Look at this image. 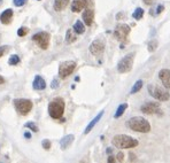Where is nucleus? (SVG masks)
<instances>
[{
  "mask_svg": "<svg viewBox=\"0 0 170 163\" xmlns=\"http://www.w3.org/2000/svg\"><path fill=\"white\" fill-rule=\"evenodd\" d=\"M107 163H115V158L110 155V156L108 158V160H107Z\"/></svg>",
  "mask_w": 170,
  "mask_h": 163,
  "instance_id": "36",
  "label": "nucleus"
},
{
  "mask_svg": "<svg viewBox=\"0 0 170 163\" xmlns=\"http://www.w3.org/2000/svg\"><path fill=\"white\" fill-rule=\"evenodd\" d=\"M65 107H66L65 100L60 96L55 98L48 105V114L54 120H60L62 118L63 113H65Z\"/></svg>",
  "mask_w": 170,
  "mask_h": 163,
  "instance_id": "3",
  "label": "nucleus"
},
{
  "mask_svg": "<svg viewBox=\"0 0 170 163\" xmlns=\"http://www.w3.org/2000/svg\"><path fill=\"white\" fill-rule=\"evenodd\" d=\"M42 146L44 149H46V150H48V149L51 148V141L48 139H44L42 141Z\"/></svg>",
  "mask_w": 170,
  "mask_h": 163,
  "instance_id": "28",
  "label": "nucleus"
},
{
  "mask_svg": "<svg viewBox=\"0 0 170 163\" xmlns=\"http://www.w3.org/2000/svg\"><path fill=\"white\" fill-rule=\"evenodd\" d=\"M5 78H4V77L2 76H0V85H1V84H5Z\"/></svg>",
  "mask_w": 170,
  "mask_h": 163,
  "instance_id": "38",
  "label": "nucleus"
},
{
  "mask_svg": "<svg viewBox=\"0 0 170 163\" xmlns=\"http://www.w3.org/2000/svg\"><path fill=\"white\" fill-rule=\"evenodd\" d=\"M135 53H129L123 59L120 60L117 63V71L120 74H127V72L131 71L133 67V61H135Z\"/></svg>",
  "mask_w": 170,
  "mask_h": 163,
  "instance_id": "5",
  "label": "nucleus"
},
{
  "mask_svg": "<svg viewBox=\"0 0 170 163\" xmlns=\"http://www.w3.org/2000/svg\"><path fill=\"white\" fill-rule=\"evenodd\" d=\"M24 126L25 128H28L29 130H31L32 132H38V126L33 122H28V123H25L24 124Z\"/></svg>",
  "mask_w": 170,
  "mask_h": 163,
  "instance_id": "27",
  "label": "nucleus"
},
{
  "mask_svg": "<svg viewBox=\"0 0 170 163\" xmlns=\"http://www.w3.org/2000/svg\"><path fill=\"white\" fill-rule=\"evenodd\" d=\"M112 144L120 149H129L135 148L138 146V140L127 136V134H117L112 139Z\"/></svg>",
  "mask_w": 170,
  "mask_h": 163,
  "instance_id": "2",
  "label": "nucleus"
},
{
  "mask_svg": "<svg viewBox=\"0 0 170 163\" xmlns=\"http://www.w3.org/2000/svg\"><path fill=\"white\" fill-rule=\"evenodd\" d=\"M159 78L165 89L170 90V70L169 69H161L159 71Z\"/></svg>",
  "mask_w": 170,
  "mask_h": 163,
  "instance_id": "12",
  "label": "nucleus"
},
{
  "mask_svg": "<svg viewBox=\"0 0 170 163\" xmlns=\"http://www.w3.org/2000/svg\"><path fill=\"white\" fill-rule=\"evenodd\" d=\"M142 16H144V9L140 8V7L136 8V10L133 12V14H132L133 19L135 20H140V19H142Z\"/></svg>",
  "mask_w": 170,
  "mask_h": 163,
  "instance_id": "24",
  "label": "nucleus"
},
{
  "mask_svg": "<svg viewBox=\"0 0 170 163\" xmlns=\"http://www.w3.org/2000/svg\"><path fill=\"white\" fill-rule=\"evenodd\" d=\"M25 1L27 0H13V2H14V5L16 7H21V6H23L25 4Z\"/></svg>",
  "mask_w": 170,
  "mask_h": 163,
  "instance_id": "30",
  "label": "nucleus"
},
{
  "mask_svg": "<svg viewBox=\"0 0 170 163\" xmlns=\"http://www.w3.org/2000/svg\"><path fill=\"white\" fill-rule=\"evenodd\" d=\"M51 87H52L53 90H54V89H57V87H59V81H57V79H53L52 84H51Z\"/></svg>",
  "mask_w": 170,
  "mask_h": 163,
  "instance_id": "31",
  "label": "nucleus"
},
{
  "mask_svg": "<svg viewBox=\"0 0 170 163\" xmlns=\"http://www.w3.org/2000/svg\"><path fill=\"white\" fill-rule=\"evenodd\" d=\"M74 139H75L74 134H68V136H65V137L60 140V146H61V148L62 149H67L71 144H72Z\"/></svg>",
  "mask_w": 170,
  "mask_h": 163,
  "instance_id": "17",
  "label": "nucleus"
},
{
  "mask_svg": "<svg viewBox=\"0 0 170 163\" xmlns=\"http://www.w3.org/2000/svg\"><path fill=\"white\" fill-rule=\"evenodd\" d=\"M33 42L37 43V45L42 49H47L50 46V40H51V36L48 32L42 31V32H38V34H33Z\"/></svg>",
  "mask_w": 170,
  "mask_h": 163,
  "instance_id": "8",
  "label": "nucleus"
},
{
  "mask_svg": "<svg viewBox=\"0 0 170 163\" xmlns=\"http://www.w3.org/2000/svg\"><path fill=\"white\" fill-rule=\"evenodd\" d=\"M128 128L132 131H136V132H140V133H147L151 131V124L150 122L144 118V117H140V116H135V117H131L130 120L128 121Z\"/></svg>",
  "mask_w": 170,
  "mask_h": 163,
  "instance_id": "1",
  "label": "nucleus"
},
{
  "mask_svg": "<svg viewBox=\"0 0 170 163\" xmlns=\"http://www.w3.org/2000/svg\"><path fill=\"white\" fill-rule=\"evenodd\" d=\"M27 34H28V29H27V28H24V27L20 28L19 31H17V34H19L20 37H23V36H25Z\"/></svg>",
  "mask_w": 170,
  "mask_h": 163,
  "instance_id": "29",
  "label": "nucleus"
},
{
  "mask_svg": "<svg viewBox=\"0 0 170 163\" xmlns=\"http://www.w3.org/2000/svg\"><path fill=\"white\" fill-rule=\"evenodd\" d=\"M70 0H54V9L57 12H61L69 5Z\"/></svg>",
  "mask_w": 170,
  "mask_h": 163,
  "instance_id": "19",
  "label": "nucleus"
},
{
  "mask_svg": "<svg viewBox=\"0 0 170 163\" xmlns=\"http://www.w3.org/2000/svg\"><path fill=\"white\" fill-rule=\"evenodd\" d=\"M7 48H8V46H1V47H0V58L4 56V54H5L6 51H7Z\"/></svg>",
  "mask_w": 170,
  "mask_h": 163,
  "instance_id": "32",
  "label": "nucleus"
},
{
  "mask_svg": "<svg viewBox=\"0 0 170 163\" xmlns=\"http://www.w3.org/2000/svg\"><path fill=\"white\" fill-rule=\"evenodd\" d=\"M24 137H25V138H28V139H30V138H31V133L25 132V133H24Z\"/></svg>",
  "mask_w": 170,
  "mask_h": 163,
  "instance_id": "37",
  "label": "nucleus"
},
{
  "mask_svg": "<svg viewBox=\"0 0 170 163\" xmlns=\"http://www.w3.org/2000/svg\"><path fill=\"white\" fill-rule=\"evenodd\" d=\"M127 108H128V103H122V105H120L118 106V108L116 109V113H115V115H114V117L115 118H118V117H121V116L124 114V111L127 110Z\"/></svg>",
  "mask_w": 170,
  "mask_h": 163,
  "instance_id": "22",
  "label": "nucleus"
},
{
  "mask_svg": "<svg viewBox=\"0 0 170 163\" xmlns=\"http://www.w3.org/2000/svg\"><path fill=\"white\" fill-rule=\"evenodd\" d=\"M87 6V0H74L71 4V10L74 13H79Z\"/></svg>",
  "mask_w": 170,
  "mask_h": 163,
  "instance_id": "15",
  "label": "nucleus"
},
{
  "mask_svg": "<svg viewBox=\"0 0 170 163\" xmlns=\"http://www.w3.org/2000/svg\"><path fill=\"white\" fill-rule=\"evenodd\" d=\"M74 31H75L76 34H84L85 32V25L83 24V22L82 21H76L75 24H74Z\"/></svg>",
  "mask_w": 170,
  "mask_h": 163,
  "instance_id": "20",
  "label": "nucleus"
},
{
  "mask_svg": "<svg viewBox=\"0 0 170 163\" xmlns=\"http://www.w3.org/2000/svg\"><path fill=\"white\" fill-rule=\"evenodd\" d=\"M130 30L131 29H130V27L128 24L120 23L116 25V28L114 30V36L120 42H124L128 38L129 34H130Z\"/></svg>",
  "mask_w": 170,
  "mask_h": 163,
  "instance_id": "9",
  "label": "nucleus"
},
{
  "mask_svg": "<svg viewBox=\"0 0 170 163\" xmlns=\"http://www.w3.org/2000/svg\"><path fill=\"white\" fill-rule=\"evenodd\" d=\"M102 115H104V110L102 111H100L99 114H98V115L95 116L94 118H93V120L91 121L90 122V124L87 125V126H86V129H85V131H84V133L85 134H87V133H90L91 132V130L93 129V128H94L95 126V124H97V123H98V122H99L100 120H101V117H102Z\"/></svg>",
  "mask_w": 170,
  "mask_h": 163,
  "instance_id": "18",
  "label": "nucleus"
},
{
  "mask_svg": "<svg viewBox=\"0 0 170 163\" xmlns=\"http://www.w3.org/2000/svg\"><path fill=\"white\" fill-rule=\"evenodd\" d=\"M140 110L145 114H160L161 106L159 102H153V101H147L144 105H142Z\"/></svg>",
  "mask_w": 170,
  "mask_h": 163,
  "instance_id": "10",
  "label": "nucleus"
},
{
  "mask_svg": "<svg viewBox=\"0 0 170 163\" xmlns=\"http://www.w3.org/2000/svg\"><path fill=\"white\" fill-rule=\"evenodd\" d=\"M142 1H144V2H145V4H146V5H153V4H154V1H155V0H142Z\"/></svg>",
  "mask_w": 170,
  "mask_h": 163,
  "instance_id": "35",
  "label": "nucleus"
},
{
  "mask_svg": "<svg viewBox=\"0 0 170 163\" xmlns=\"http://www.w3.org/2000/svg\"><path fill=\"white\" fill-rule=\"evenodd\" d=\"M14 106L16 111L22 116L28 115L32 109V102L29 99H15Z\"/></svg>",
  "mask_w": 170,
  "mask_h": 163,
  "instance_id": "6",
  "label": "nucleus"
},
{
  "mask_svg": "<svg viewBox=\"0 0 170 163\" xmlns=\"http://www.w3.org/2000/svg\"><path fill=\"white\" fill-rule=\"evenodd\" d=\"M19 62H20V58L19 55H16V54H13L9 58V60H8V64L9 66H15V64H17Z\"/></svg>",
  "mask_w": 170,
  "mask_h": 163,
  "instance_id": "25",
  "label": "nucleus"
},
{
  "mask_svg": "<svg viewBox=\"0 0 170 163\" xmlns=\"http://www.w3.org/2000/svg\"><path fill=\"white\" fill-rule=\"evenodd\" d=\"M82 19H83V22H84L87 27L92 25V23H93V20H94V12H93V9H91V8H86V9L83 12Z\"/></svg>",
  "mask_w": 170,
  "mask_h": 163,
  "instance_id": "13",
  "label": "nucleus"
},
{
  "mask_svg": "<svg viewBox=\"0 0 170 163\" xmlns=\"http://www.w3.org/2000/svg\"><path fill=\"white\" fill-rule=\"evenodd\" d=\"M157 46H159L157 42H156L155 39H153L152 42L148 43V51H150V52H154L156 48H157Z\"/></svg>",
  "mask_w": 170,
  "mask_h": 163,
  "instance_id": "26",
  "label": "nucleus"
},
{
  "mask_svg": "<svg viewBox=\"0 0 170 163\" xmlns=\"http://www.w3.org/2000/svg\"><path fill=\"white\" fill-rule=\"evenodd\" d=\"M105 40L104 39H95V40H93L92 43H91L90 45V53L92 54V55H95V56H98V55H100V54H102L105 51Z\"/></svg>",
  "mask_w": 170,
  "mask_h": 163,
  "instance_id": "11",
  "label": "nucleus"
},
{
  "mask_svg": "<svg viewBox=\"0 0 170 163\" xmlns=\"http://www.w3.org/2000/svg\"><path fill=\"white\" fill-rule=\"evenodd\" d=\"M147 90H148V93L150 96H153L154 99L159 101H168L170 99V93L165 89L161 86H157L155 84H150L147 86Z\"/></svg>",
  "mask_w": 170,
  "mask_h": 163,
  "instance_id": "4",
  "label": "nucleus"
},
{
  "mask_svg": "<svg viewBox=\"0 0 170 163\" xmlns=\"http://www.w3.org/2000/svg\"><path fill=\"white\" fill-rule=\"evenodd\" d=\"M116 158H117L118 162H121V163H122L123 161H124V155H123L122 152H120V153H118L117 155H116Z\"/></svg>",
  "mask_w": 170,
  "mask_h": 163,
  "instance_id": "33",
  "label": "nucleus"
},
{
  "mask_svg": "<svg viewBox=\"0 0 170 163\" xmlns=\"http://www.w3.org/2000/svg\"><path fill=\"white\" fill-rule=\"evenodd\" d=\"M12 19H13V9L12 8L5 9L0 15V22L2 24H9L12 22Z\"/></svg>",
  "mask_w": 170,
  "mask_h": 163,
  "instance_id": "16",
  "label": "nucleus"
},
{
  "mask_svg": "<svg viewBox=\"0 0 170 163\" xmlns=\"http://www.w3.org/2000/svg\"><path fill=\"white\" fill-rule=\"evenodd\" d=\"M2 5V0H0V6Z\"/></svg>",
  "mask_w": 170,
  "mask_h": 163,
  "instance_id": "39",
  "label": "nucleus"
},
{
  "mask_svg": "<svg viewBox=\"0 0 170 163\" xmlns=\"http://www.w3.org/2000/svg\"><path fill=\"white\" fill-rule=\"evenodd\" d=\"M76 32L74 31V29H68V31H67L66 34V42L68 44H71L74 43V42H76V39H77V37H76Z\"/></svg>",
  "mask_w": 170,
  "mask_h": 163,
  "instance_id": "21",
  "label": "nucleus"
},
{
  "mask_svg": "<svg viewBox=\"0 0 170 163\" xmlns=\"http://www.w3.org/2000/svg\"><path fill=\"white\" fill-rule=\"evenodd\" d=\"M32 87H33V90H37V91L45 90V89H46V82H45V79H44L42 76L37 75V76L35 77V79H33Z\"/></svg>",
  "mask_w": 170,
  "mask_h": 163,
  "instance_id": "14",
  "label": "nucleus"
},
{
  "mask_svg": "<svg viewBox=\"0 0 170 163\" xmlns=\"http://www.w3.org/2000/svg\"><path fill=\"white\" fill-rule=\"evenodd\" d=\"M163 9H164V6H163V5H159V6H157V10H156V14H160L161 12H163Z\"/></svg>",
  "mask_w": 170,
  "mask_h": 163,
  "instance_id": "34",
  "label": "nucleus"
},
{
  "mask_svg": "<svg viewBox=\"0 0 170 163\" xmlns=\"http://www.w3.org/2000/svg\"><path fill=\"white\" fill-rule=\"evenodd\" d=\"M142 85H144V82H142V79L137 81L136 83H135V84H133V86H132V89H131L130 93H131V94H135V93L139 92L142 89Z\"/></svg>",
  "mask_w": 170,
  "mask_h": 163,
  "instance_id": "23",
  "label": "nucleus"
},
{
  "mask_svg": "<svg viewBox=\"0 0 170 163\" xmlns=\"http://www.w3.org/2000/svg\"><path fill=\"white\" fill-rule=\"evenodd\" d=\"M76 69L75 61H65L59 66V76L60 78L65 79L68 76H70Z\"/></svg>",
  "mask_w": 170,
  "mask_h": 163,
  "instance_id": "7",
  "label": "nucleus"
}]
</instances>
